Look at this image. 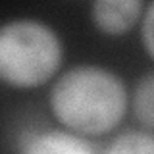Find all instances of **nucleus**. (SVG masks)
I'll list each match as a JSON object with an SVG mask.
<instances>
[{"instance_id":"1","label":"nucleus","mask_w":154,"mask_h":154,"mask_svg":"<svg viewBox=\"0 0 154 154\" xmlns=\"http://www.w3.org/2000/svg\"><path fill=\"white\" fill-rule=\"evenodd\" d=\"M50 106L67 129L81 135H102L125 116L127 91L123 81L104 67L77 66L52 87Z\"/></svg>"},{"instance_id":"2","label":"nucleus","mask_w":154,"mask_h":154,"mask_svg":"<svg viewBox=\"0 0 154 154\" xmlns=\"http://www.w3.org/2000/svg\"><path fill=\"white\" fill-rule=\"evenodd\" d=\"M62 42L54 29L35 19L0 25V81L14 87L42 85L62 64Z\"/></svg>"},{"instance_id":"3","label":"nucleus","mask_w":154,"mask_h":154,"mask_svg":"<svg viewBox=\"0 0 154 154\" xmlns=\"http://www.w3.org/2000/svg\"><path fill=\"white\" fill-rule=\"evenodd\" d=\"M143 10L141 0H98L93 4V19L100 31L122 35L139 21Z\"/></svg>"},{"instance_id":"4","label":"nucleus","mask_w":154,"mask_h":154,"mask_svg":"<svg viewBox=\"0 0 154 154\" xmlns=\"http://www.w3.org/2000/svg\"><path fill=\"white\" fill-rule=\"evenodd\" d=\"M21 154H96L94 146L67 131H45L31 137Z\"/></svg>"},{"instance_id":"5","label":"nucleus","mask_w":154,"mask_h":154,"mask_svg":"<svg viewBox=\"0 0 154 154\" xmlns=\"http://www.w3.org/2000/svg\"><path fill=\"white\" fill-rule=\"evenodd\" d=\"M106 154H154V139L150 131H127L114 139Z\"/></svg>"},{"instance_id":"6","label":"nucleus","mask_w":154,"mask_h":154,"mask_svg":"<svg viewBox=\"0 0 154 154\" xmlns=\"http://www.w3.org/2000/svg\"><path fill=\"white\" fill-rule=\"evenodd\" d=\"M152 91H154V83H152V71H148L146 75L139 81L137 91H135V114L141 119V123L146 127V131L152 129V122H154V108H152Z\"/></svg>"},{"instance_id":"7","label":"nucleus","mask_w":154,"mask_h":154,"mask_svg":"<svg viewBox=\"0 0 154 154\" xmlns=\"http://www.w3.org/2000/svg\"><path fill=\"white\" fill-rule=\"evenodd\" d=\"M152 14H154V6L146 4L144 14H143V45L146 48L148 56L154 54V50H152Z\"/></svg>"}]
</instances>
